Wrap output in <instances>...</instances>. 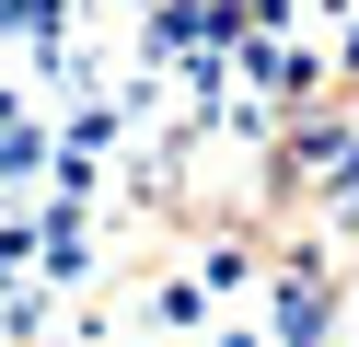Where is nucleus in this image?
Wrapping results in <instances>:
<instances>
[{"instance_id": "obj_1", "label": "nucleus", "mask_w": 359, "mask_h": 347, "mask_svg": "<svg viewBox=\"0 0 359 347\" xmlns=\"http://www.w3.org/2000/svg\"><path fill=\"white\" fill-rule=\"evenodd\" d=\"M325 336V278H278V290H266V347H313Z\"/></svg>"}]
</instances>
